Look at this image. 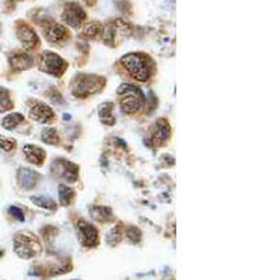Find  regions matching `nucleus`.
<instances>
[{
  "label": "nucleus",
  "instance_id": "1",
  "mask_svg": "<svg viewBox=\"0 0 254 280\" xmlns=\"http://www.w3.org/2000/svg\"><path fill=\"white\" fill-rule=\"evenodd\" d=\"M117 93L120 95V105H122L123 112L136 113L137 111H140L144 102V96L137 86L123 84L117 89Z\"/></svg>",
  "mask_w": 254,
  "mask_h": 280
},
{
  "label": "nucleus",
  "instance_id": "2",
  "mask_svg": "<svg viewBox=\"0 0 254 280\" xmlns=\"http://www.w3.org/2000/svg\"><path fill=\"white\" fill-rule=\"evenodd\" d=\"M122 64L137 81H147L150 78V70L147 66V60L141 54L132 53V54L124 56L122 58Z\"/></svg>",
  "mask_w": 254,
  "mask_h": 280
},
{
  "label": "nucleus",
  "instance_id": "3",
  "mask_svg": "<svg viewBox=\"0 0 254 280\" xmlns=\"http://www.w3.org/2000/svg\"><path fill=\"white\" fill-rule=\"evenodd\" d=\"M103 86V79L96 75H78L74 79L72 92L75 96H88L98 92Z\"/></svg>",
  "mask_w": 254,
  "mask_h": 280
},
{
  "label": "nucleus",
  "instance_id": "4",
  "mask_svg": "<svg viewBox=\"0 0 254 280\" xmlns=\"http://www.w3.org/2000/svg\"><path fill=\"white\" fill-rule=\"evenodd\" d=\"M31 236L30 235H17L16 236V241H14V251L17 252L20 258H24V259H30L33 256H36L41 248L37 243V241L34 239H30Z\"/></svg>",
  "mask_w": 254,
  "mask_h": 280
},
{
  "label": "nucleus",
  "instance_id": "5",
  "mask_svg": "<svg viewBox=\"0 0 254 280\" xmlns=\"http://www.w3.org/2000/svg\"><path fill=\"white\" fill-rule=\"evenodd\" d=\"M86 17V13L82 9V6L76 1H71V3H66L65 7L62 10V20L65 21L68 26L74 28H79L82 21Z\"/></svg>",
  "mask_w": 254,
  "mask_h": 280
},
{
  "label": "nucleus",
  "instance_id": "6",
  "mask_svg": "<svg viewBox=\"0 0 254 280\" xmlns=\"http://www.w3.org/2000/svg\"><path fill=\"white\" fill-rule=\"evenodd\" d=\"M41 61H43V70L48 74L54 75V76H59L65 71V61L59 56L54 54V53H48V51L44 53Z\"/></svg>",
  "mask_w": 254,
  "mask_h": 280
},
{
  "label": "nucleus",
  "instance_id": "7",
  "mask_svg": "<svg viewBox=\"0 0 254 280\" xmlns=\"http://www.w3.org/2000/svg\"><path fill=\"white\" fill-rule=\"evenodd\" d=\"M78 232H79V239L85 246H94L99 241V235L94 225L85 221L78 222Z\"/></svg>",
  "mask_w": 254,
  "mask_h": 280
},
{
  "label": "nucleus",
  "instance_id": "8",
  "mask_svg": "<svg viewBox=\"0 0 254 280\" xmlns=\"http://www.w3.org/2000/svg\"><path fill=\"white\" fill-rule=\"evenodd\" d=\"M17 37H19L21 46L27 50H33L38 46V37L36 34V31L33 28L27 26V24H23L19 23V27H17Z\"/></svg>",
  "mask_w": 254,
  "mask_h": 280
},
{
  "label": "nucleus",
  "instance_id": "9",
  "mask_svg": "<svg viewBox=\"0 0 254 280\" xmlns=\"http://www.w3.org/2000/svg\"><path fill=\"white\" fill-rule=\"evenodd\" d=\"M44 36L47 37L48 41L51 43H58V41H62L68 37V30L61 24H56V23H51L48 24L47 27L44 28Z\"/></svg>",
  "mask_w": 254,
  "mask_h": 280
},
{
  "label": "nucleus",
  "instance_id": "10",
  "mask_svg": "<svg viewBox=\"0 0 254 280\" xmlns=\"http://www.w3.org/2000/svg\"><path fill=\"white\" fill-rule=\"evenodd\" d=\"M31 118L34 119V121L40 122V123H47V122L52 121L54 119V112H52V109L47 106V105H44V103H37L33 109H31Z\"/></svg>",
  "mask_w": 254,
  "mask_h": 280
},
{
  "label": "nucleus",
  "instance_id": "11",
  "mask_svg": "<svg viewBox=\"0 0 254 280\" xmlns=\"http://www.w3.org/2000/svg\"><path fill=\"white\" fill-rule=\"evenodd\" d=\"M24 156H26V159H27L30 163L38 164V166H41L43 161L46 160V153H44V150L41 149V147H38V146H33V144L24 146Z\"/></svg>",
  "mask_w": 254,
  "mask_h": 280
},
{
  "label": "nucleus",
  "instance_id": "12",
  "mask_svg": "<svg viewBox=\"0 0 254 280\" xmlns=\"http://www.w3.org/2000/svg\"><path fill=\"white\" fill-rule=\"evenodd\" d=\"M59 170H58V174L62 178H65L66 181H75L78 177V166L69 163V161H56Z\"/></svg>",
  "mask_w": 254,
  "mask_h": 280
},
{
  "label": "nucleus",
  "instance_id": "13",
  "mask_svg": "<svg viewBox=\"0 0 254 280\" xmlns=\"http://www.w3.org/2000/svg\"><path fill=\"white\" fill-rule=\"evenodd\" d=\"M10 66L14 71H24L33 66V58L28 54H16L10 58Z\"/></svg>",
  "mask_w": 254,
  "mask_h": 280
},
{
  "label": "nucleus",
  "instance_id": "14",
  "mask_svg": "<svg viewBox=\"0 0 254 280\" xmlns=\"http://www.w3.org/2000/svg\"><path fill=\"white\" fill-rule=\"evenodd\" d=\"M171 135V128H169L168 122L167 121H158L155 128H154V132H152V140L155 143H161L164 140H167Z\"/></svg>",
  "mask_w": 254,
  "mask_h": 280
},
{
  "label": "nucleus",
  "instance_id": "15",
  "mask_svg": "<svg viewBox=\"0 0 254 280\" xmlns=\"http://www.w3.org/2000/svg\"><path fill=\"white\" fill-rule=\"evenodd\" d=\"M19 183L26 188H33L37 183V173L28 168H21L19 171Z\"/></svg>",
  "mask_w": 254,
  "mask_h": 280
},
{
  "label": "nucleus",
  "instance_id": "16",
  "mask_svg": "<svg viewBox=\"0 0 254 280\" xmlns=\"http://www.w3.org/2000/svg\"><path fill=\"white\" fill-rule=\"evenodd\" d=\"M24 121V118H23V115H20V113H10L7 115L3 122H1V125H3V128L4 129H7V131H13L14 128H17L21 122Z\"/></svg>",
  "mask_w": 254,
  "mask_h": 280
},
{
  "label": "nucleus",
  "instance_id": "17",
  "mask_svg": "<svg viewBox=\"0 0 254 280\" xmlns=\"http://www.w3.org/2000/svg\"><path fill=\"white\" fill-rule=\"evenodd\" d=\"M91 215L95 219L103 222V221H109L112 218V211H110V208H106V207H92Z\"/></svg>",
  "mask_w": 254,
  "mask_h": 280
},
{
  "label": "nucleus",
  "instance_id": "18",
  "mask_svg": "<svg viewBox=\"0 0 254 280\" xmlns=\"http://www.w3.org/2000/svg\"><path fill=\"white\" fill-rule=\"evenodd\" d=\"M101 33H102V24H101L99 21H92V23H89L88 26H85L84 31H82V34L88 38L98 37Z\"/></svg>",
  "mask_w": 254,
  "mask_h": 280
},
{
  "label": "nucleus",
  "instance_id": "19",
  "mask_svg": "<svg viewBox=\"0 0 254 280\" xmlns=\"http://www.w3.org/2000/svg\"><path fill=\"white\" fill-rule=\"evenodd\" d=\"M31 201H33L36 206L41 207V208H44V210H51V211H54L56 208L55 201H52V200L48 198V197H43V196L31 197Z\"/></svg>",
  "mask_w": 254,
  "mask_h": 280
},
{
  "label": "nucleus",
  "instance_id": "20",
  "mask_svg": "<svg viewBox=\"0 0 254 280\" xmlns=\"http://www.w3.org/2000/svg\"><path fill=\"white\" fill-rule=\"evenodd\" d=\"M99 116H101V121L103 122L104 125H114V118L112 115V103L102 105V108L99 111Z\"/></svg>",
  "mask_w": 254,
  "mask_h": 280
},
{
  "label": "nucleus",
  "instance_id": "21",
  "mask_svg": "<svg viewBox=\"0 0 254 280\" xmlns=\"http://www.w3.org/2000/svg\"><path fill=\"white\" fill-rule=\"evenodd\" d=\"M116 37V26L113 23H107L103 27V41L107 46H114Z\"/></svg>",
  "mask_w": 254,
  "mask_h": 280
},
{
  "label": "nucleus",
  "instance_id": "22",
  "mask_svg": "<svg viewBox=\"0 0 254 280\" xmlns=\"http://www.w3.org/2000/svg\"><path fill=\"white\" fill-rule=\"evenodd\" d=\"M58 194H59V201L62 206H68L74 197V191L68 186H59L58 188Z\"/></svg>",
  "mask_w": 254,
  "mask_h": 280
},
{
  "label": "nucleus",
  "instance_id": "23",
  "mask_svg": "<svg viewBox=\"0 0 254 280\" xmlns=\"http://www.w3.org/2000/svg\"><path fill=\"white\" fill-rule=\"evenodd\" d=\"M41 139L44 140L48 144H58L59 141V138H58V132L54 128H48V129H44L43 135H41Z\"/></svg>",
  "mask_w": 254,
  "mask_h": 280
},
{
  "label": "nucleus",
  "instance_id": "24",
  "mask_svg": "<svg viewBox=\"0 0 254 280\" xmlns=\"http://www.w3.org/2000/svg\"><path fill=\"white\" fill-rule=\"evenodd\" d=\"M13 108V103L10 101L9 95L6 91H3L0 88V112H6V111H10Z\"/></svg>",
  "mask_w": 254,
  "mask_h": 280
},
{
  "label": "nucleus",
  "instance_id": "25",
  "mask_svg": "<svg viewBox=\"0 0 254 280\" xmlns=\"http://www.w3.org/2000/svg\"><path fill=\"white\" fill-rule=\"evenodd\" d=\"M0 149L6 150V151H11L13 149H16V141H13L11 139H7V138L0 136Z\"/></svg>",
  "mask_w": 254,
  "mask_h": 280
},
{
  "label": "nucleus",
  "instance_id": "26",
  "mask_svg": "<svg viewBox=\"0 0 254 280\" xmlns=\"http://www.w3.org/2000/svg\"><path fill=\"white\" fill-rule=\"evenodd\" d=\"M127 238H129L132 242L137 243L139 241H140V238H141L140 231H139L137 228H134V226H130V228L127 229Z\"/></svg>",
  "mask_w": 254,
  "mask_h": 280
},
{
  "label": "nucleus",
  "instance_id": "27",
  "mask_svg": "<svg viewBox=\"0 0 254 280\" xmlns=\"http://www.w3.org/2000/svg\"><path fill=\"white\" fill-rule=\"evenodd\" d=\"M10 214L13 215L17 221H24V215L21 212V210L17 207H10Z\"/></svg>",
  "mask_w": 254,
  "mask_h": 280
},
{
  "label": "nucleus",
  "instance_id": "28",
  "mask_svg": "<svg viewBox=\"0 0 254 280\" xmlns=\"http://www.w3.org/2000/svg\"><path fill=\"white\" fill-rule=\"evenodd\" d=\"M116 1V4H117V7L122 10V11H127L129 10V1L127 0H114Z\"/></svg>",
  "mask_w": 254,
  "mask_h": 280
},
{
  "label": "nucleus",
  "instance_id": "29",
  "mask_svg": "<svg viewBox=\"0 0 254 280\" xmlns=\"http://www.w3.org/2000/svg\"><path fill=\"white\" fill-rule=\"evenodd\" d=\"M84 1L88 4V6H94L95 4V0H84Z\"/></svg>",
  "mask_w": 254,
  "mask_h": 280
},
{
  "label": "nucleus",
  "instance_id": "30",
  "mask_svg": "<svg viewBox=\"0 0 254 280\" xmlns=\"http://www.w3.org/2000/svg\"><path fill=\"white\" fill-rule=\"evenodd\" d=\"M1 255H3V252H1V251H0V256H1Z\"/></svg>",
  "mask_w": 254,
  "mask_h": 280
}]
</instances>
